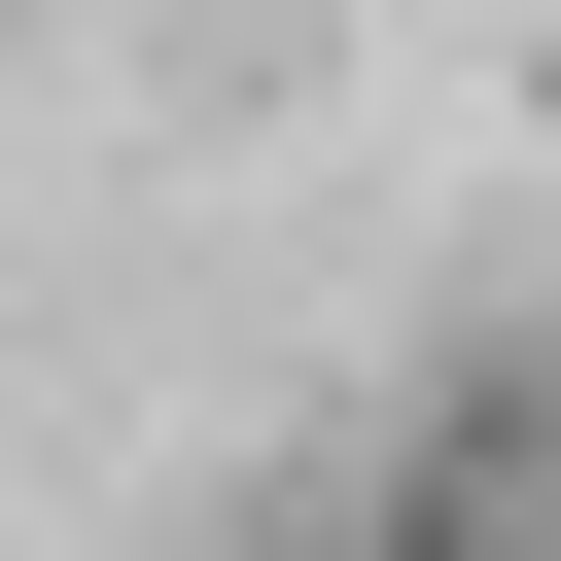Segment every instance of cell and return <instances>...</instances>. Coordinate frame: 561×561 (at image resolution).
Listing matches in <instances>:
<instances>
[{
	"label": "cell",
	"instance_id": "obj_2",
	"mask_svg": "<svg viewBox=\"0 0 561 561\" xmlns=\"http://www.w3.org/2000/svg\"><path fill=\"white\" fill-rule=\"evenodd\" d=\"M526 561H561V526H526Z\"/></svg>",
	"mask_w": 561,
	"mask_h": 561
},
{
	"label": "cell",
	"instance_id": "obj_1",
	"mask_svg": "<svg viewBox=\"0 0 561 561\" xmlns=\"http://www.w3.org/2000/svg\"><path fill=\"white\" fill-rule=\"evenodd\" d=\"M210 561H456V526H210Z\"/></svg>",
	"mask_w": 561,
	"mask_h": 561
}]
</instances>
